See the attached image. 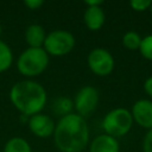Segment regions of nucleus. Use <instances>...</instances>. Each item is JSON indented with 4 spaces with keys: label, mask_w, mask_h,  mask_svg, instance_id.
<instances>
[{
    "label": "nucleus",
    "mask_w": 152,
    "mask_h": 152,
    "mask_svg": "<svg viewBox=\"0 0 152 152\" xmlns=\"http://www.w3.org/2000/svg\"><path fill=\"white\" fill-rule=\"evenodd\" d=\"M53 141L61 152H82L89 142V127L76 113L62 116L56 124Z\"/></svg>",
    "instance_id": "1"
},
{
    "label": "nucleus",
    "mask_w": 152,
    "mask_h": 152,
    "mask_svg": "<svg viewBox=\"0 0 152 152\" xmlns=\"http://www.w3.org/2000/svg\"><path fill=\"white\" fill-rule=\"evenodd\" d=\"M10 100L23 115L30 118L43 110L48 101V95L40 83L32 80H23L12 86Z\"/></svg>",
    "instance_id": "2"
},
{
    "label": "nucleus",
    "mask_w": 152,
    "mask_h": 152,
    "mask_svg": "<svg viewBox=\"0 0 152 152\" xmlns=\"http://www.w3.org/2000/svg\"><path fill=\"white\" fill-rule=\"evenodd\" d=\"M49 65V55L43 48H27L24 50L18 61V71L26 77H34L40 75Z\"/></svg>",
    "instance_id": "3"
},
{
    "label": "nucleus",
    "mask_w": 152,
    "mask_h": 152,
    "mask_svg": "<svg viewBox=\"0 0 152 152\" xmlns=\"http://www.w3.org/2000/svg\"><path fill=\"white\" fill-rule=\"evenodd\" d=\"M133 124L134 121L131 110L119 107L109 110L104 115L102 120V129L106 134L114 138H119L126 135L131 131Z\"/></svg>",
    "instance_id": "4"
},
{
    "label": "nucleus",
    "mask_w": 152,
    "mask_h": 152,
    "mask_svg": "<svg viewBox=\"0 0 152 152\" xmlns=\"http://www.w3.org/2000/svg\"><path fill=\"white\" fill-rule=\"evenodd\" d=\"M75 37L65 30H55L46 34L43 49L51 56H64L75 48Z\"/></svg>",
    "instance_id": "5"
},
{
    "label": "nucleus",
    "mask_w": 152,
    "mask_h": 152,
    "mask_svg": "<svg viewBox=\"0 0 152 152\" xmlns=\"http://www.w3.org/2000/svg\"><path fill=\"white\" fill-rule=\"evenodd\" d=\"M87 62L89 69L97 76L109 75L115 66V61L113 55L103 48L93 49L87 57Z\"/></svg>",
    "instance_id": "6"
},
{
    "label": "nucleus",
    "mask_w": 152,
    "mask_h": 152,
    "mask_svg": "<svg viewBox=\"0 0 152 152\" xmlns=\"http://www.w3.org/2000/svg\"><path fill=\"white\" fill-rule=\"evenodd\" d=\"M74 108L76 113L82 118L89 116L97 107L99 103V91L93 86L82 87L74 97Z\"/></svg>",
    "instance_id": "7"
},
{
    "label": "nucleus",
    "mask_w": 152,
    "mask_h": 152,
    "mask_svg": "<svg viewBox=\"0 0 152 152\" xmlns=\"http://www.w3.org/2000/svg\"><path fill=\"white\" fill-rule=\"evenodd\" d=\"M30 131L38 138H48L53 135L56 124L55 121L46 114L38 113L36 115H32L27 120Z\"/></svg>",
    "instance_id": "8"
},
{
    "label": "nucleus",
    "mask_w": 152,
    "mask_h": 152,
    "mask_svg": "<svg viewBox=\"0 0 152 152\" xmlns=\"http://www.w3.org/2000/svg\"><path fill=\"white\" fill-rule=\"evenodd\" d=\"M131 114L133 121L140 127L152 129V101L148 99H140L132 106Z\"/></svg>",
    "instance_id": "9"
},
{
    "label": "nucleus",
    "mask_w": 152,
    "mask_h": 152,
    "mask_svg": "<svg viewBox=\"0 0 152 152\" xmlns=\"http://www.w3.org/2000/svg\"><path fill=\"white\" fill-rule=\"evenodd\" d=\"M89 152H120V145L116 138L103 133L91 140Z\"/></svg>",
    "instance_id": "10"
},
{
    "label": "nucleus",
    "mask_w": 152,
    "mask_h": 152,
    "mask_svg": "<svg viewBox=\"0 0 152 152\" xmlns=\"http://www.w3.org/2000/svg\"><path fill=\"white\" fill-rule=\"evenodd\" d=\"M83 20L86 26L90 31H97L100 30L106 20L104 11L101 6H90L87 7L83 14Z\"/></svg>",
    "instance_id": "11"
},
{
    "label": "nucleus",
    "mask_w": 152,
    "mask_h": 152,
    "mask_svg": "<svg viewBox=\"0 0 152 152\" xmlns=\"http://www.w3.org/2000/svg\"><path fill=\"white\" fill-rule=\"evenodd\" d=\"M45 38L46 32L39 24H31L25 30V42L28 48H43Z\"/></svg>",
    "instance_id": "12"
},
{
    "label": "nucleus",
    "mask_w": 152,
    "mask_h": 152,
    "mask_svg": "<svg viewBox=\"0 0 152 152\" xmlns=\"http://www.w3.org/2000/svg\"><path fill=\"white\" fill-rule=\"evenodd\" d=\"M2 152H32V150L26 139L21 137H13L6 141Z\"/></svg>",
    "instance_id": "13"
},
{
    "label": "nucleus",
    "mask_w": 152,
    "mask_h": 152,
    "mask_svg": "<svg viewBox=\"0 0 152 152\" xmlns=\"http://www.w3.org/2000/svg\"><path fill=\"white\" fill-rule=\"evenodd\" d=\"M13 62V52L7 43L0 39V72L8 70Z\"/></svg>",
    "instance_id": "14"
},
{
    "label": "nucleus",
    "mask_w": 152,
    "mask_h": 152,
    "mask_svg": "<svg viewBox=\"0 0 152 152\" xmlns=\"http://www.w3.org/2000/svg\"><path fill=\"white\" fill-rule=\"evenodd\" d=\"M72 108H74V103L68 97H58L52 103V110H53V113L56 115H61V118L70 114L71 110H72Z\"/></svg>",
    "instance_id": "15"
},
{
    "label": "nucleus",
    "mask_w": 152,
    "mask_h": 152,
    "mask_svg": "<svg viewBox=\"0 0 152 152\" xmlns=\"http://www.w3.org/2000/svg\"><path fill=\"white\" fill-rule=\"evenodd\" d=\"M141 39H142V37L138 32L128 31L122 36V44L127 50L135 51V50H139L140 44H141Z\"/></svg>",
    "instance_id": "16"
},
{
    "label": "nucleus",
    "mask_w": 152,
    "mask_h": 152,
    "mask_svg": "<svg viewBox=\"0 0 152 152\" xmlns=\"http://www.w3.org/2000/svg\"><path fill=\"white\" fill-rule=\"evenodd\" d=\"M139 52L141 53V56L145 59L152 61V33L142 37L141 44L139 48Z\"/></svg>",
    "instance_id": "17"
},
{
    "label": "nucleus",
    "mask_w": 152,
    "mask_h": 152,
    "mask_svg": "<svg viewBox=\"0 0 152 152\" xmlns=\"http://www.w3.org/2000/svg\"><path fill=\"white\" fill-rule=\"evenodd\" d=\"M129 6L135 12H144L146 10H150L151 0H132L129 1Z\"/></svg>",
    "instance_id": "18"
},
{
    "label": "nucleus",
    "mask_w": 152,
    "mask_h": 152,
    "mask_svg": "<svg viewBox=\"0 0 152 152\" xmlns=\"http://www.w3.org/2000/svg\"><path fill=\"white\" fill-rule=\"evenodd\" d=\"M142 152H152V129H148L142 139Z\"/></svg>",
    "instance_id": "19"
},
{
    "label": "nucleus",
    "mask_w": 152,
    "mask_h": 152,
    "mask_svg": "<svg viewBox=\"0 0 152 152\" xmlns=\"http://www.w3.org/2000/svg\"><path fill=\"white\" fill-rule=\"evenodd\" d=\"M24 5H25L28 10L34 11V10L40 8V7L44 5V1H43V0H25V1H24Z\"/></svg>",
    "instance_id": "20"
},
{
    "label": "nucleus",
    "mask_w": 152,
    "mask_h": 152,
    "mask_svg": "<svg viewBox=\"0 0 152 152\" xmlns=\"http://www.w3.org/2000/svg\"><path fill=\"white\" fill-rule=\"evenodd\" d=\"M144 90H145V93L150 97H152V76H150V77H147L145 80V82H144Z\"/></svg>",
    "instance_id": "21"
},
{
    "label": "nucleus",
    "mask_w": 152,
    "mask_h": 152,
    "mask_svg": "<svg viewBox=\"0 0 152 152\" xmlns=\"http://www.w3.org/2000/svg\"><path fill=\"white\" fill-rule=\"evenodd\" d=\"M84 4L87 5V7H90V6H101L103 2L101 0H87L84 1Z\"/></svg>",
    "instance_id": "22"
},
{
    "label": "nucleus",
    "mask_w": 152,
    "mask_h": 152,
    "mask_svg": "<svg viewBox=\"0 0 152 152\" xmlns=\"http://www.w3.org/2000/svg\"><path fill=\"white\" fill-rule=\"evenodd\" d=\"M150 12H151V14H152V1H151V6H150Z\"/></svg>",
    "instance_id": "23"
},
{
    "label": "nucleus",
    "mask_w": 152,
    "mask_h": 152,
    "mask_svg": "<svg viewBox=\"0 0 152 152\" xmlns=\"http://www.w3.org/2000/svg\"><path fill=\"white\" fill-rule=\"evenodd\" d=\"M1 31H2V28H1V24H0V34H1Z\"/></svg>",
    "instance_id": "24"
}]
</instances>
